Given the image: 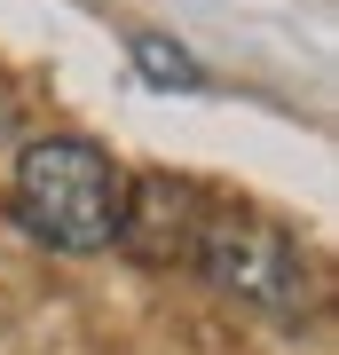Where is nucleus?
<instances>
[{
	"label": "nucleus",
	"instance_id": "20e7f679",
	"mask_svg": "<svg viewBox=\"0 0 339 355\" xmlns=\"http://www.w3.org/2000/svg\"><path fill=\"white\" fill-rule=\"evenodd\" d=\"M134 71L150 79V87H205V71H198V55L182 48V40H166V32H134Z\"/></svg>",
	"mask_w": 339,
	"mask_h": 355
},
{
	"label": "nucleus",
	"instance_id": "f03ea898",
	"mask_svg": "<svg viewBox=\"0 0 339 355\" xmlns=\"http://www.w3.org/2000/svg\"><path fill=\"white\" fill-rule=\"evenodd\" d=\"M189 261L205 268V284L221 300H237V308H252L268 324H300L308 316V253H300V237L284 221L252 214V205H205Z\"/></svg>",
	"mask_w": 339,
	"mask_h": 355
},
{
	"label": "nucleus",
	"instance_id": "f257e3e1",
	"mask_svg": "<svg viewBox=\"0 0 339 355\" xmlns=\"http://www.w3.org/2000/svg\"><path fill=\"white\" fill-rule=\"evenodd\" d=\"M119 198H126V174L111 166V150L79 135L24 142V158H16V221L55 253H111Z\"/></svg>",
	"mask_w": 339,
	"mask_h": 355
},
{
	"label": "nucleus",
	"instance_id": "7ed1b4c3",
	"mask_svg": "<svg viewBox=\"0 0 339 355\" xmlns=\"http://www.w3.org/2000/svg\"><path fill=\"white\" fill-rule=\"evenodd\" d=\"M198 221H205V198H198V182H182V174H142V182H126V198H119V237L134 261H189V245H198Z\"/></svg>",
	"mask_w": 339,
	"mask_h": 355
}]
</instances>
